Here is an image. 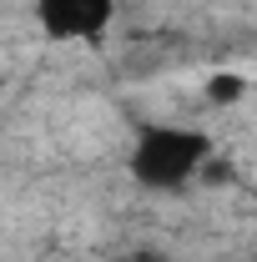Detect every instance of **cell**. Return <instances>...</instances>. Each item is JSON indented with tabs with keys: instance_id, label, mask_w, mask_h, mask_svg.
Here are the masks:
<instances>
[{
	"instance_id": "cell-1",
	"label": "cell",
	"mask_w": 257,
	"mask_h": 262,
	"mask_svg": "<svg viewBox=\"0 0 257 262\" xmlns=\"http://www.w3.org/2000/svg\"><path fill=\"white\" fill-rule=\"evenodd\" d=\"M217 162V136L187 121H146L136 126L126 146V171L141 192H187L192 182H207V166Z\"/></svg>"
},
{
	"instance_id": "cell-2",
	"label": "cell",
	"mask_w": 257,
	"mask_h": 262,
	"mask_svg": "<svg viewBox=\"0 0 257 262\" xmlns=\"http://www.w3.org/2000/svg\"><path fill=\"white\" fill-rule=\"evenodd\" d=\"M116 15V0H31V20L46 46H106Z\"/></svg>"
},
{
	"instance_id": "cell-3",
	"label": "cell",
	"mask_w": 257,
	"mask_h": 262,
	"mask_svg": "<svg viewBox=\"0 0 257 262\" xmlns=\"http://www.w3.org/2000/svg\"><path fill=\"white\" fill-rule=\"evenodd\" d=\"M242 96H247V76H237V71H217L207 81V101L212 106H237Z\"/></svg>"
},
{
	"instance_id": "cell-4",
	"label": "cell",
	"mask_w": 257,
	"mask_h": 262,
	"mask_svg": "<svg viewBox=\"0 0 257 262\" xmlns=\"http://www.w3.org/2000/svg\"><path fill=\"white\" fill-rule=\"evenodd\" d=\"M131 262H166V257H157V252H136Z\"/></svg>"
}]
</instances>
